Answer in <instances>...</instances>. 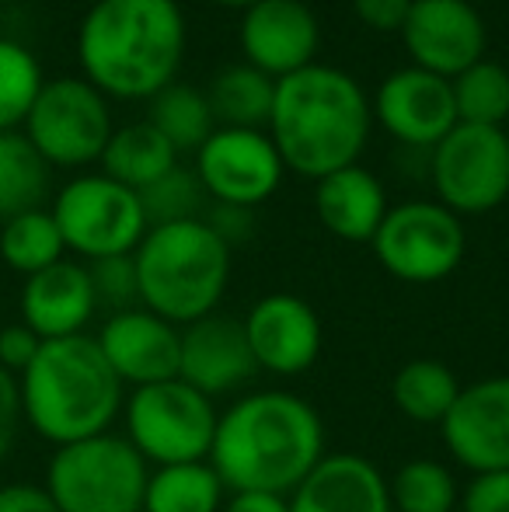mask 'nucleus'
Wrapping results in <instances>:
<instances>
[{
    "instance_id": "obj_16",
    "label": "nucleus",
    "mask_w": 509,
    "mask_h": 512,
    "mask_svg": "<svg viewBox=\"0 0 509 512\" xmlns=\"http://www.w3.org/2000/svg\"><path fill=\"white\" fill-rule=\"evenodd\" d=\"M245 335L258 370L300 377L321 356V317L293 293H269L248 310Z\"/></svg>"
},
{
    "instance_id": "obj_42",
    "label": "nucleus",
    "mask_w": 509,
    "mask_h": 512,
    "mask_svg": "<svg viewBox=\"0 0 509 512\" xmlns=\"http://www.w3.org/2000/svg\"><path fill=\"white\" fill-rule=\"evenodd\" d=\"M210 4H217V7H241V11H248L252 4H258V0H210Z\"/></svg>"
},
{
    "instance_id": "obj_1",
    "label": "nucleus",
    "mask_w": 509,
    "mask_h": 512,
    "mask_svg": "<svg viewBox=\"0 0 509 512\" xmlns=\"http://www.w3.org/2000/svg\"><path fill=\"white\" fill-rule=\"evenodd\" d=\"M325 457L318 408L290 391L238 398L217 418L210 464L227 492L290 495Z\"/></svg>"
},
{
    "instance_id": "obj_8",
    "label": "nucleus",
    "mask_w": 509,
    "mask_h": 512,
    "mask_svg": "<svg viewBox=\"0 0 509 512\" xmlns=\"http://www.w3.org/2000/svg\"><path fill=\"white\" fill-rule=\"evenodd\" d=\"M25 136L46 157L49 168H84L102 161L112 136V115L105 95L81 77H60L42 84L32 112L25 119Z\"/></svg>"
},
{
    "instance_id": "obj_41",
    "label": "nucleus",
    "mask_w": 509,
    "mask_h": 512,
    "mask_svg": "<svg viewBox=\"0 0 509 512\" xmlns=\"http://www.w3.org/2000/svg\"><path fill=\"white\" fill-rule=\"evenodd\" d=\"M220 512H290V495L272 492H231Z\"/></svg>"
},
{
    "instance_id": "obj_22",
    "label": "nucleus",
    "mask_w": 509,
    "mask_h": 512,
    "mask_svg": "<svg viewBox=\"0 0 509 512\" xmlns=\"http://www.w3.org/2000/svg\"><path fill=\"white\" fill-rule=\"evenodd\" d=\"M387 209L391 206H387L384 185L360 164L318 178V189H314V213L321 227L349 244L374 241Z\"/></svg>"
},
{
    "instance_id": "obj_26",
    "label": "nucleus",
    "mask_w": 509,
    "mask_h": 512,
    "mask_svg": "<svg viewBox=\"0 0 509 512\" xmlns=\"http://www.w3.org/2000/svg\"><path fill=\"white\" fill-rule=\"evenodd\" d=\"M227 488L210 460L154 467L143 492V512H220Z\"/></svg>"
},
{
    "instance_id": "obj_18",
    "label": "nucleus",
    "mask_w": 509,
    "mask_h": 512,
    "mask_svg": "<svg viewBox=\"0 0 509 512\" xmlns=\"http://www.w3.org/2000/svg\"><path fill=\"white\" fill-rule=\"evenodd\" d=\"M374 112L387 133L408 147H436L457 126L450 81L422 67L394 70L377 91Z\"/></svg>"
},
{
    "instance_id": "obj_10",
    "label": "nucleus",
    "mask_w": 509,
    "mask_h": 512,
    "mask_svg": "<svg viewBox=\"0 0 509 512\" xmlns=\"http://www.w3.org/2000/svg\"><path fill=\"white\" fill-rule=\"evenodd\" d=\"M377 262L394 279L412 286L440 283L457 272L464 258V223L443 203H401L387 209L381 230L374 234Z\"/></svg>"
},
{
    "instance_id": "obj_37",
    "label": "nucleus",
    "mask_w": 509,
    "mask_h": 512,
    "mask_svg": "<svg viewBox=\"0 0 509 512\" xmlns=\"http://www.w3.org/2000/svg\"><path fill=\"white\" fill-rule=\"evenodd\" d=\"M203 223L231 251L238 248V244H245L248 237H252V230H255L252 209H245V206H227V203H210V209H206V216H203Z\"/></svg>"
},
{
    "instance_id": "obj_15",
    "label": "nucleus",
    "mask_w": 509,
    "mask_h": 512,
    "mask_svg": "<svg viewBox=\"0 0 509 512\" xmlns=\"http://www.w3.org/2000/svg\"><path fill=\"white\" fill-rule=\"evenodd\" d=\"M105 363L123 387H150L178 377L182 363V328L147 307L109 314L102 331L95 335Z\"/></svg>"
},
{
    "instance_id": "obj_3",
    "label": "nucleus",
    "mask_w": 509,
    "mask_h": 512,
    "mask_svg": "<svg viewBox=\"0 0 509 512\" xmlns=\"http://www.w3.org/2000/svg\"><path fill=\"white\" fill-rule=\"evenodd\" d=\"M370 115L374 108L346 70L311 63L276 81L269 140L276 143L283 168L318 182L360 161Z\"/></svg>"
},
{
    "instance_id": "obj_24",
    "label": "nucleus",
    "mask_w": 509,
    "mask_h": 512,
    "mask_svg": "<svg viewBox=\"0 0 509 512\" xmlns=\"http://www.w3.org/2000/svg\"><path fill=\"white\" fill-rule=\"evenodd\" d=\"M461 380L443 359H408L391 377V401L408 422L440 425L461 394Z\"/></svg>"
},
{
    "instance_id": "obj_31",
    "label": "nucleus",
    "mask_w": 509,
    "mask_h": 512,
    "mask_svg": "<svg viewBox=\"0 0 509 512\" xmlns=\"http://www.w3.org/2000/svg\"><path fill=\"white\" fill-rule=\"evenodd\" d=\"M457 122L468 126H499L509 119V70L503 63L478 60L450 81Z\"/></svg>"
},
{
    "instance_id": "obj_40",
    "label": "nucleus",
    "mask_w": 509,
    "mask_h": 512,
    "mask_svg": "<svg viewBox=\"0 0 509 512\" xmlns=\"http://www.w3.org/2000/svg\"><path fill=\"white\" fill-rule=\"evenodd\" d=\"M0 512H60L42 485H4Z\"/></svg>"
},
{
    "instance_id": "obj_27",
    "label": "nucleus",
    "mask_w": 509,
    "mask_h": 512,
    "mask_svg": "<svg viewBox=\"0 0 509 512\" xmlns=\"http://www.w3.org/2000/svg\"><path fill=\"white\" fill-rule=\"evenodd\" d=\"M49 196V164L25 133H0V220L42 209Z\"/></svg>"
},
{
    "instance_id": "obj_35",
    "label": "nucleus",
    "mask_w": 509,
    "mask_h": 512,
    "mask_svg": "<svg viewBox=\"0 0 509 512\" xmlns=\"http://www.w3.org/2000/svg\"><path fill=\"white\" fill-rule=\"evenodd\" d=\"M457 512H509V471L475 474L461 492Z\"/></svg>"
},
{
    "instance_id": "obj_33",
    "label": "nucleus",
    "mask_w": 509,
    "mask_h": 512,
    "mask_svg": "<svg viewBox=\"0 0 509 512\" xmlns=\"http://www.w3.org/2000/svg\"><path fill=\"white\" fill-rule=\"evenodd\" d=\"M42 84L39 60L21 42L0 39V133H11L28 119Z\"/></svg>"
},
{
    "instance_id": "obj_17",
    "label": "nucleus",
    "mask_w": 509,
    "mask_h": 512,
    "mask_svg": "<svg viewBox=\"0 0 509 512\" xmlns=\"http://www.w3.org/2000/svg\"><path fill=\"white\" fill-rule=\"evenodd\" d=\"M318 18L304 0H258L241 18V49L248 67L272 81L311 67L318 53Z\"/></svg>"
},
{
    "instance_id": "obj_6",
    "label": "nucleus",
    "mask_w": 509,
    "mask_h": 512,
    "mask_svg": "<svg viewBox=\"0 0 509 512\" xmlns=\"http://www.w3.org/2000/svg\"><path fill=\"white\" fill-rule=\"evenodd\" d=\"M150 464L116 432L56 446L46 467V492L60 512H143Z\"/></svg>"
},
{
    "instance_id": "obj_36",
    "label": "nucleus",
    "mask_w": 509,
    "mask_h": 512,
    "mask_svg": "<svg viewBox=\"0 0 509 512\" xmlns=\"http://www.w3.org/2000/svg\"><path fill=\"white\" fill-rule=\"evenodd\" d=\"M39 349H42V338L32 328H25V324L0 328V370H7L11 377H21L35 363Z\"/></svg>"
},
{
    "instance_id": "obj_38",
    "label": "nucleus",
    "mask_w": 509,
    "mask_h": 512,
    "mask_svg": "<svg viewBox=\"0 0 509 512\" xmlns=\"http://www.w3.org/2000/svg\"><path fill=\"white\" fill-rule=\"evenodd\" d=\"M21 425H25V411H21L18 377L0 370V460H7V453L14 450Z\"/></svg>"
},
{
    "instance_id": "obj_25",
    "label": "nucleus",
    "mask_w": 509,
    "mask_h": 512,
    "mask_svg": "<svg viewBox=\"0 0 509 512\" xmlns=\"http://www.w3.org/2000/svg\"><path fill=\"white\" fill-rule=\"evenodd\" d=\"M206 102H210L213 122H220V129H262L272 119L276 81L248 63L224 67L213 77Z\"/></svg>"
},
{
    "instance_id": "obj_2",
    "label": "nucleus",
    "mask_w": 509,
    "mask_h": 512,
    "mask_svg": "<svg viewBox=\"0 0 509 512\" xmlns=\"http://www.w3.org/2000/svg\"><path fill=\"white\" fill-rule=\"evenodd\" d=\"M77 56L102 95L154 98L182 67V7L175 0H95L77 32Z\"/></svg>"
},
{
    "instance_id": "obj_34",
    "label": "nucleus",
    "mask_w": 509,
    "mask_h": 512,
    "mask_svg": "<svg viewBox=\"0 0 509 512\" xmlns=\"http://www.w3.org/2000/svg\"><path fill=\"white\" fill-rule=\"evenodd\" d=\"M88 279L95 290V304L109 314H123L136 310L140 304V276H136V258L133 255H112L88 262Z\"/></svg>"
},
{
    "instance_id": "obj_19",
    "label": "nucleus",
    "mask_w": 509,
    "mask_h": 512,
    "mask_svg": "<svg viewBox=\"0 0 509 512\" xmlns=\"http://www.w3.org/2000/svg\"><path fill=\"white\" fill-rule=\"evenodd\" d=\"M258 373L245 321L224 314H206L182 328V363L178 380L196 387L206 398H220L245 387Z\"/></svg>"
},
{
    "instance_id": "obj_30",
    "label": "nucleus",
    "mask_w": 509,
    "mask_h": 512,
    "mask_svg": "<svg viewBox=\"0 0 509 512\" xmlns=\"http://www.w3.org/2000/svg\"><path fill=\"white\" fill-rule=\"evenodd\" d=\"M394 512H457L461 506V488L447 464L440 460H408L387 478Z\"/></svg>"
},
{
    "instance_id": "obj_11",
    "label": "nucleus",
    "mask_w": 509,
    "mask_h": 512,
    "mask_svg": "<svg viewBox=\"0 0 509 512\" xmlns=\"http://www.w3.org/2000/svg\"><path fill=\"white\" fill-rule=\"evenodd\" d=\"M433 185L450 213H489L509 196V136L457 122L433 147Z\"/></svg>"
},
{
    "instance_id": "obj_13",
    "label": "nucleus",
    "mask_w": 509,
    "mask_h": 512,
    "mask_svg": "<svg viewBox=\"0 0 509 512\" xmlns=\"http://www.w3.org/2000/svg\"><path fill=\"white\" fill-rule=\"evenodd\" d=\"M447 453L471 474L509 471V377H485L461 387L440 422Z\"/></svg>"
},
{
    "instance_id": "obj_5",
    "label": "nucleus",
    "mask_w": 509,
    "mask_h": 512,
    "mask_svg": "<svg viewBox=\"0 0 509 512\" xmlns=\"http://www.w3.org/2000/svg\"><path fill=\"white\" fill-rule=\"evenodd\" d=\"M133 258L140 304L150 314L178 328L217 314L231 279V248L203 220L147 230Z\"/></svg>"
},
{
    "instance_id": "obj_21",
    "label": "nucleus",
    "mask_w": 509,
    "mask_h": 512,
    "mask_svg": "<svg viewBox=\"0 0 509 512\" xmlns=\"http://www.w3.org/2000/svg\"><path fill=\"white\" fill-rule=\"evenodd\" d=\"M290 512H394L387 478L363 453H325L290 492Z\"/></svg>"
},
{
    "instance_id": "obj_39",
    "label": "nucleus",
    "mask_w": 509,
    "mask_h": 512,
    "mask_svg": "<svg viewBox=\"0 0 509 512\" xmlns=\"http://www.w3.org/2000/svg\"><path fill=\"white\" fill-rule=\"evenodd\" d=\"M356 18L374 32H401L412 11V0H353Z\"/></svg>"
},
{
    "instance_id": "obj_14",
    "label": "nucleus",
    "mask_w": 509,
    "mask_h": 512,
    "mask_svg": "<svg viewBox=\"0 0 509 512\" xmlns=\"http://www.w3.org/2000/svg\"><path fill=\"white\" fill-rule=\"evenodd\" d=\"M401 39L415 67L447 81L485 60V21L468 0H412Z\"/></svg>"
},
{
    "instance_id": "obj_9",
    "label": "nucleus",
    "mask_w": 509,
    "mask_h": 512,
    "mask_svg": "<svg viewBox=\"0 0 509 512\" xmlns=\"http://www.w3.org/2000/svg\"><path fill=\"white\" fill-rule=\"evenodd\" d=\"M49 213L60 227L67 251L88 258V262L133 255L136 244L147 234V220H143L136 192L105 175L74 178L56 196Z\"/></svg>"
},
{
    "instance_id": "obj_23",
    "label": "nucleus",
    "mask_w": 509,
    "mask_h": 512,
    "mask_svg": "<svg viewBox=\"0 0 509 512\" xmlns=\"http://www.w3.org/2000/svg\"><path fill=\"white\" fill-rule=\"evenodd\" d=\"M175 157L178 150L150 122H129L123 129H112L109 147L102 154V175L140 192L161 175H168L178 164Z\"/></svg>"
},
{
    "instance_id": "obj_32",
    "label": "nucleus",
    "mask_w": 509,
    "mask_h": 512,
    "mask_svg": "<svg viewBox=\"0 0 509 512\" xmlns=\"http://www.w3.org/2000/svg\"><path fill=\"white\" fill-rule=\"evenodd\" d=\"M136 199H140L147 230L171 227V223L203 220L206 209H210V196H206L199 175L196 171L178 168V164L168 171V175H161L157 182H150L147 189L136 192Z\"/></svg>"
},
{
    "instance_id": "obj_20",
    "label": "nucleus",
    "mask_w": 509,
    "mask_h": 512,
    "mask_svg": "<svg viewBox=\"0 0 509 512\" xmlns=\"http://www.w3.org/2000/svg\"><path fill=\"white\" fill-rule=\"evenodd\" d=\"M21 324L32 328L42 342L53 338L84 335L88 321L95 317V290H91L88 265L81 262H63L49 265V269L35 272L21 286Z\"/></svg>"
},
{
    "instance_id": "obj_4",
    "label": "nucleus",
    "mask_w": 509,
    "mask_h": 512,
    "mask_svg": "<svg viewBox=\"0 0 509 512\" xmlns=\"http://www.w3.org/2000/svg\"><path fill=\"white\" fill-rule=\"evenodd\" d=\"M18 387L25 425L53 446L112 432L126 401L123 384L88 331L42 342Z\"/></svg>"
},
{
    "instance_id": "obj_29",
    "label": "nucleus",
    "mask_w": 509,
    "mask_h": 512,
    "mask_svg": "<svg viewBox=\"0 0 509 512\" xmlns=\"http://www.w3.org/2000/svg\"><path fill=\"white\" fill-rule=\"evenodd\" d=\"M147 102H150L147 122L175 150H199L213 136V129H217L206 95L189 88V84L171 81L168 88H161Z\"/></svg>"
},
{
    "instance_id": "obj_12",
    "label": "nucleus",
    "mask_w": 509,
    "mask_h": 512,
    "mask_svg": "<svg viewBox=\"0 0 509 512\" xmlns=\"http://www.w3.org/2000/svg\"><path fill=\"white\" fill-rule=\"evenodd\" d=\"M283 157L262 129H213L199 147L196 175L210 203L255 209L283 182Z\"/></svg>"
},
{
    "instance_id": "obj_28",
    "label": "nucleus",
    "mask_w": 509,
    "mask_h": 512,
    "mask_svg": "<svg viewBox=\"0 0 509 512\" xmlns=\"http://www.w3.org/2000/svg\"><path fill=\"white\" fill-rule=\"evenodd\" d=\"M63 251L67 244L49 209H28L0 220V258L7 269L21 272L25 279L63 262Z\"/></svg>"
},
{
    "instance_id": "obj_7",
    "label": "nucleus",
    "mask_w": 509,
    "mask_h": 512,
    "mask_svg": "<svg viewBox=\"0 0 509 512\" xmlns=\"http://www.w3.org/2000/svg\"><path fill=\"white\" fill-rule=\"evenodd\" d=\"M217 418L213 401L178 377L136 387L123 401L126 439L154 467L210 460Z\"/></svg>"
}]
</instances>
